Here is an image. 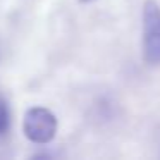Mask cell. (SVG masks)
<instances>
[{
    "mask_svg": "<svg viewBox=\"0 0 160 160\" xmlns=\"http://www.w3.org/2000/svg\"><path fill=\"white\" fill-rule=\"evenodd\" d=\"M24 136L35 145H47L57 134V117L45 107H31L22 121Z\"/></svg>",
    "mask_w": 160,
    "mask_h": 160,
    "instance_id": "cell-1",
    "label": "cell"
},
{
    "mask_svg": "<svg viewBox=\"0 0 160 160\" xmlns=\"http://www.w3.org/2000/svg\"><path fill=\"white\" fill-rule=\"evenodd\" d=\"M11 128V110L4 98H0V138H4Z\"/></svg>",
    "mask_w": 160,
    "mask_h": 160,
    "instance_id": "cell-3",
    "label": "cell"
},
{
    "mask_svg": "<svg viewBox=\"0 0 160 160\" xmlns=\"http://www.w3.org/2000/svg\"><path fill=\"white\" fill-rule=\"evenodd\" d=\"M79 4H91V2H97V0H78Z\"/></svg>",
    "mask_w": 160,
    "mask_h": 160,
    "instance_id": "cell-4",
    "label": "cell"
},
{
    "mask_svg": "<svg viewBox=\"0 0 160 160\" xmlns=\"http://www.w3.org/2000/svg\"><path fill=\"white\" fill-rule=\"evenodd\" d=\"M143 57L148 64H160V7L155 0L143 4Z\"/></svg>",
    "mask_w": 160,
    "mask_h": 160,
    "instance_id": "cell-2",
    "label": "cell"
}]
</instances>
